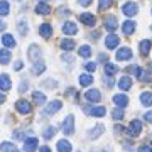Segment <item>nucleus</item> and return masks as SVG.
Instances as JSON below:
<instances>
[{"mask_svg":"<svg viewBox=\"0 0 152 152\" xmlns=\"http://www.w3.org/2000/svg\"><path fill=\"white\" fill-rule=\"evenodd\" d=\"M142 132V122L140 120H132L127 127V135L129 137H139Z\"/></svg>","mask_w":152,"mask_h":152,"instance_id":"nucleus-1","label":"nucleus"},{"mask_svg":"<svg viewBox=\"0 0 152 152\" xmlns=\"http://www.w3.org/2000/svg\"><path fill=\"white\" fill-rule=\"evenodd\" d=\"M103 27L107 31H110V34H113L118 27V20H117V17L115 15H105L103 17Z\"/></svg>","mask_w":152,"mask_h":152,"instance_id":"nucleus-2","label":"nucleus"},{"mask_svg":"<svg viewBox=\"0 0 152 152\" xmlns=\"http://www.w3.org/2000/svg\"><path fill=\"white\" fill-rule=\"evenodd\" d=\"M61 129H63V134L64 135H71L75 132V117L73 115H68L64 118V122L61 124Z\"/></svg>","mask_w":152,"mask_h":152,"instance_id":"nucleus-3","label":"nucleus"},{"mask_svg":"<svg viewBox=\"0 0 152 152\" xmlns=\"http://www.w3.org/2000/svg\"><path fill=\"white\" fill-rule=\"evenodd\" d=\"M15 110L22 115H29L31 112H32V105L29 103L27 100H19V102L15 103Z\"/></svg>","mask_w":152,"mask_h":152,"instance_id":"nucleus-4","label":"nucleus"},{"mask_svg":"<svg viewBox=\"0 0 152 152\" xmlns=\"http://www.w3.org/2000/svg\"><path fill=\"white\" fill-rule=\"evenodd\" d=\"M85 98H86L90 103H98V102L102 100V93H100V90H96V88H91V90H88V91L85 93Z\"/></svg>","mask_w":152,"mask_h":152,"instance_id":"nucleus-5","label":"nucleus"},{"mask_svg":"<svg viewBox=\"0 0 152 152\" xmlns=\"http://www.w3.org/2000/svg\"><path fill=\"white\" fill-rule=\"evenodd\" d=\"M122 12H124L127 17H134L139 12V5H137L135 2H127L124 7H122Z\"/></svg>","mask_w":152,"mask_h":152,"instance_id":"nucleus-6","label":"nucleus"},{"mask_svg":"<svg viewBox=\"0 0 152 152\" xmlns=\"http://www.w3.org/2000/svg\"><path fill=\"white\" fill-rule=\"evenodd\" d=\"M37 147H39L37 137H29V139L24 140V151H26V152H36Z\"/></svg>","mask_w":152,"mask_h":152,"instance_id":"nucleus-7","label":"nucleus"},{"mask_svg":"<svg viewBox=\"0 0 152 152\" xmlns=\"http://www.w3.org/2000/svg\"><path fill=\"white\" fill-rule=\"evenodd\" d=\"M61 107H63V103H61L59 100H54V102H51L49 105H46V108L42 110V113L44 115H54Z\"/></svg>","mask_w":152,"mask_h":152,"instance_id":"nucleus-8","label":"nucleus"},{"mask_svg":"<svg viewBox=\"0 0 152 152\" xmlns=\"http://www.w3.org/2000/svg\"><path fill=\"white\" fill-rule=\"evenodd\" d=\"M118 44H120V37L117 34H108L105 37V46H107V49H117Z\"/></svg>","mask_w":152,"mask_h":152,"instance_id":"nucleus-9","label":"nucleus"},{"mask_svg":"<svg viewBox=\"0 0 152 152\" xmlns=\"http://www.w3.org/2000/svg\"><path fill=\"white\" fill-rule=\"evenodd\" d=\"M78 19H80V22H83L85 26H90V27H93L96 24V17L93 15V14H90V12H83Z\"/></svg>","mask_w":152,"mask_h":152,"instance_id":"nucleus-10","label":"nucleus"},{"mask_svg":"<svg viewBox=\"0 0 152 152\" xmlns=\"http://www.w3.org/2000/svg\"><path fill=\"white\" fill-rule=\"evenodd\" d=\"M63 34L64 36H75L78 34V26H76V22H64L63 24Z\"/></svg>","mask_w":152,"mask_h":152,"instance_id":"nucleus-11","label":"nucleus"},{"mask_svg":"<svg viewBox=\"0 0 152 152\" xmlns=\"http://www.w3.org/2000/svg\"><path fill=\"white\" fill-rule=\"evenodd\" d=\"M115 58L118 61H127L132 58V49L130 48H120L117 49V54H115Z\"/></svg>","mask_w":152,"mask_h":152,"instance_id":"nucleus-12","label":"nucleus"},{"mask_svg":"<svg viewBox=\"0 0 152 152\" xmlns=\"http://www.w3.org/2000/svg\"><path fill=\"white\" fill-rule=\"evenodd\" d=\"M113 103L117 105V108H125L129 105V96L124 95V93H118V95L113 96Z\"/></svg>","mask_w":152,"mask_h":152,"instance_id":"nucleus-13","label":"nucleus"},{"mask_svg":"<svg viewBox=\"0 0 152 152\" xmlns=\"http://www.w3.org/2000/svg\"><path fill=\"white\" fill-rule=\"evenodd\" d=\"M27 54H29V59H32L36 63V59L39 61V58H41V48H39L37 44H31Z\"/></svg>","mask_w":152,"mask_h":152,"instance_id":"nucleus-14","label":"nucleus"},{"mask_svg":"<svg viewBox=\"0 0 152 152\" xmlns=\"http://www.w3.org/2000/svg\"><path fill=\"white\" fill-rule=\"evenodd\" d=\"M132 85H134V81H132L130 76H122V78L118 80V88H120V90H124V91L130 90Z\"/></svg>","mask_w":152,"mask_h":152,"instance_id":"nucleus-15","label":"nucleus"},{"mask_svg":"<svg viewBox=\"0 0 152 152\" xmlns=\"http://www.w3.org/2000/svg\"><path fill=\"white\" fill-rule=\"evenodd\" d=\"M10 86H12V81L9 78V75H0V90L2 91H9Z\"/></svg>","mask_w":152,"mask_h":152,"instance_id":"nucleus-16","label":"nucleus"},{"mask_svg":"<svg viewBox=\"0 0 152 152\" xmlns=\"http://www.w3.org/2000/svg\"><path fill=\"white\" fill-rule=\"evenodd\" d=\"M122 31H124L125 36L134 34V32H135V22H134V20H125L124 26H122Z\"/></svg>","mask_w":152,"mask_h":152,"instance_id":"nucleus-17","label":"nucleus"},{"mask_svg":"<svg viewBox=\"0 0 152 152\" xmlns=\"http://www.w3.org/2000/svg\"><path fill=\"white\" fill-rule=\"evenodd\" d=\"M139 48H140V54H142V56H149V53H151V48H152V42L149 41V39H144V41H140Z\"/></svg>","mask_w":152,"mask_h":152,"instance_id":"nucleus-18","label":"nucleus"},{"mask_svg":"<svg viewBox=\"0 0 152 152\" xmlns=\"http://www.w3.org/2000/svg\"><path fill=\"white\" fill-rule=\"evenodd\" d=\"M39 34H41L44 39H49L51 36H53V27H51L49 24H41V27H39Z\"/></svg>","mask_w":152,"mask_h":152,"instance_id":"nucleus-19","label":"nucleus"},{"mask_svg":"<svg viewBox=\"0 0 152 152\" xmlns=\"http://www.w3.org/2000/svg\"><path fill=\"white\" fill-rule=\"evenodd\" d=\"M44 71H46V63H44L42 59L36 61V63L32 64V73L34 75H42Z\"/></svg>","mask_w":152,"mask_h":152,"instance_id":"nucleus-20","label":"nucleus"},{"mask_svg":"<svg viewBox=\"0 0 152 152\" xmlns=\"http://www.w3.org/2000/svg\"><path fill=\"white\" fill-rule=\"evenodd\" d=\"M103 130H105V127H103L102 124H98V125H95L91 130H90L88 137H90V139H96V137H100L102 134H103Z\"/></svg>","mask_w":152,"mask_h":152,"instance_id":"nucleus-21","label":"nucleus"},{"mask_svg":"<svg viewBox=\"0 0 152 152\" xmlns=\"http://www.w3.org/2000/svg\"><path fill=\"white\" fill-rule=\"evenodd\" d=\"M49 12H51V9H49V5L46 4V2H39L37 5H36V14H41V15H48Z\"/></svg>","mask_w":152,"mask_h":152,"instance_id":"nucleus-22","label":"nucleus"},{"mask_svg":"<svg viewBox=\"0 0 152 152\" xmlns=\"http://www.w3.org/2000/svg\"><path fill=\"white\" fill-rule=\"evenodd\" d=\"M12 59V54L9 49H0V63L2 64H9Z\"/></svg>","mask_w":152,"mask_h":152,"instance_id":"nucleus-23","label":"nucleus"},{"mask_svg":"<svg viewBox=\"0 0 152 152\" xmlns=\"http://www.w3.org/2000/svg\"><path fill=\"white\" fill-rule=\"evenodd\" d=\"M140 102H142L144 107H152V93L151 91L140 93Z\"/></svg>","mask_w":152,"mask_h":152,"instance_id":"nucleus-24","label":"nucleus"},{"mask_svg":"<svg viewBox=\"0 0 152 152\" xmlns=\"http://www.w3.org/2000/svg\"><path fill=\"white\" fill-rule=\"evenodd\" d=\"M88 113L91 115V117H103L107 113V110H105V107H91V108L88 110Z\"/></svg>","mask_w":152,"mask_h":152,"instance_id":"nucleus-25","label":"nucleus"},{"mask_svg":"<svg viewBox=\"0 0 152 152\" xmlns=\"http://www.w3.org/2000/svg\"><path fill=\"white\" fill-rule=\"evenodd\" d=\"M2 42H4V46L9 49L15 48V39L12 37L10 34H4V37H2Z\"/></svg>","mask_w":152,"mask_h":152,"instance_id":"nucleus-26","label":"nucleus"},{"mask_svg":"<svg viewBox=\"0 0 152 152\" xmlns=\"http://www.w3.org/2000/svg\"><path fill=\"white\" fill-rule=\"evenodd\" d=\"M117 73H118V66L117 64H113V63H107L105 64V75L107 76H113Z\"/></svg>","mask_w":152,"mask_h":152,"instance_id":"nucleus-27","label":"nucleus"},{"mask_svg":"<svg viewBox=\"0 0 152 152\" xmlns=\"http://www.w3.org/2000/svg\"><path fill=\"white\" fill-rule=\"evenodd\" d=\"M59 46H61V49H64V51H73V49L76 48V44H75L73 39H63Z\"/></svg>","mask_w":152,"mask_h":152,"instance_id":"nucleus-28","label":"nucleus"},{"mask_svg":"<svg viewBox=\"0 0 152 152\" xmlns=\"http://www.w3.org/2000/svg\"><path fill=\"white\" fill-rule=\"evenodd\" d=\"M56 147H58V152H71V144L68 140H63V139L58 142Z\"/></svg>","mask_w":152,"mask_h":152,"instance_id":"nucleus-29","label":"nucleus"},{"mask_svg":"<svg viewBox=\"0 0 152 152\" xmlns=\"http://www.w3.org/2000/svg\"><path fill=\"white\" fill-rule=\"evenodd\" d=\"M91 83H93V76L86 75V73L80 75V85H81V86H90Z\"/></svg>","mask_w":152,"mask_h":152,"instance_id":"nucleus-30","label":"nucleus"},{"mask_svg":"<svg viewBox=\"0 0 152 152\" xmlns=\"http://www.w3.org/2000/svg\"><path fill=\"white\" fill-rule=\"evenodd\" d=\"M9 12H10V5H9V2L7 0H0V15H9Z\"/></svg>","mask_w":152,"mask_h":152,"instance_id":"nucleus-31","label":"nucleus"},{"mask_svg":"<svg viewBox=\"0 0 152 152\" xmlns=\"http://www.w3.org/2000/svg\"><path fill=\"white\" fill-rule=\"evenodd\" d=\"M32 100L36 102V103L42 105V103H46V95H44V93H41V91H34L32 93Z\"/></svg>","mask_w":152,"mask_h":152,"instance_id":"nucleus-32","label":"nucleus"},{"mask_svg":"<svg viewBox=\"0 0 152 152\" xmlns=\"http://www.w3.org/2000/svg\"><path fill=\"white\" fill-rule=\"evenodd\" d=\"M78 54L81 56V58H90L91 56V48L85 44V46H81V48L78 49Z\"/></svg>","mask_w":152,"mask_h":152,"instance_id":"nucleus-33","label":"nucleus"},{"mask_svg":"<svg viewBox=\"0 0 152 152\" xmlns=\"http://www.w3.org/2000/svg\"><path fill=\"white\" fill-rule=\"evenodd\" d=\"M113 4V0H98V9L103 12V10H108L110 7Z\"/></svg>","mask_w":152,"mask_h":152,"instance_id":"nucleus-34","label":"nucleus"},{"mask_svg":"<svg viewBox=\"0 0 152 152\" xmlns=\"http://www.w3.org/2000/svg\"><path fill=\"white\" fill-rule=\"evenodd\" d=\"M0 151L2 152H14L15 151V145L12 142H2L0 144Z\"/></svg>","mask_w":152,"mask_h":152,"instance_id":"nucleus-35","label":"nucleus"},{"mask_svg":"<svg viewBox=\"0 0 152 152\" xmlns=\"http://www.w3.org/2000/svg\"><path fill=\"white\" fill-rule=\"evenodd\" d=\"M17 29H19V32H20L22 36H27L29 27H27V22H26V20H20V22H19V24H17Z\"/></svg>","mask_w":152,"mask_h":152,"instance_id":"nucleus-36","label":"nucleus"},{"mask_svg":"<svg viewBox=\"0 0 152 152\" xmlns=\"http://www.w3.org/2000/svg\"><path fill=\"white\" fill-rule=\"evenodd\" d=\"M54 135H56V129H54V127H48V129L44 130V139H46V140L53 139Z\"/></svg>","mask_w":152,"mask_h":152,"instance_id":"nucleus-37","label":"nucleus"},{"mask_svg":"<svg viewBox=\"0 0 152 152\" xmlns=\"http://www.w3.org/2000/svg\"><path fill=\"white\" fill-rule=\"evenodd\" d=\"M112 117H113V120H122L124 118V112H122V108H115L113 112H112Z\"/></svg>","mask_w":152,"mask_h":152,"instance_id":"nucleus-38","label":"nucleus"},{"mask_svg":"<svg viewBox=\"0 0 152 152\" xmlns=\"http://www.w3.org/2000/svg\"><path fill=\"white\" fill-rule=\"evenodd\" d=\"M44 88H56V81L54 80H46V81L42 83Z\"/></svg>","mask_w":152,"mask_h":152,"instance_id":"nucleus-39","label":"nucleus"},{"mask_svg":"<svg viewBox=\"0 0 152 152\" xmlns=\"http://www.w3.org/2000/svg\"><path fill=\"white\" fill-rule=\"evenodd\" d=\"M85 68H86V71H90V73H93V71L96 69V64L90 61V63H85Z\"/></svg>","mask_w":152,"mask_h":152,"instance_id":"nucleus-40","label":"nucleus"},{"mask_svg":"<svg viewBox=\"0 0 152 152\" xmlns=\"http://www.w3.org/2000/svg\"><path fill=\"white\" fill-rule=\"evenodd\" d=\"M139 152H152V147L147 145V144H142V145L139 147Z\"/></svg>","mask_w":152,"mask_h":152,"instance_id":"nucleus-41","label":"nucleus"},{"mask_svg":"<svg viewBox=\"0 0 152 152\" xmlns=\"http://www.w3.org/2000/svg\"><path fill=\"white\" fill-rule=\"evenodd\" d=\"M19 91H20V93L27 91V81H24V83H20V85H19Z\"/></svg>","mask_w":152,"mask_h":152,"instance_id":"nucleus-42","label":"nucleus"},{"mask_svg":"<svg viewBox=\"0 0 152 152\" xmlns=\"http://www.w3.org/2000/svg\"><path fill=\"white\" fill-rule=\"evenodd\" d=\"M144 120L149 122V124H152V112H147V113L144 115Z\"/></svg>","mask_w":152,"mask_h":152,"instance_id":"nucleus-43","label":"nucleus"},{"mask_svg":"<svg viewBox=\"0 0 152 152\" xmlns=\"http://www.w3.org/2000/svg\"><path fill=\"white\" fill-rule=\"evenodd\" d=\"M91 2H93V0H78V4H80V5H83V7H88Z\"/></svg>","mask_w":152,"mask_h":152,"instance_id":"nucleus-44","label":"nucleus"},{"mask_svg":"<svg viewBox=\"0 0 152 152\" xmlns=\"http://www.w3.org/2000/svg\"><path fill=\"white\" fill-rule=\"evenodd\" d=\"M22 66H24V63H22V61H15V64H14V69L19 71V69L22 68Z\"/></svg>","mask_w":152,"mask_h":152,"instance_id":"nucleus-45","label":"nucleus"},{"mask_svg":"<svg viewBox=\"0 0 152 152\" xmlns=\"http://www.w3.org/2000/svg\"><path fill=\"white\" fill-rule=\"evenodd\" d=\"M98 61H103L105 64H107V61H108V58H107V56H105V54H103V53H102V54L98 56Z\"/></svg>","mask_w":152,"mask_h":152,"instance_id":"nucleus-46","label":"nucleus"},{"mask_svg":"<svg viewBox=\"0 0 152 152\" xmlns=\"http://www.w3.org/2000/svg\"><path fill=\"white\" fill-rule=\"evenodd\" d=\"M5 27H7V24L4 20H0V32H2V31H5Z\"/></svg>","mask_w":152,"mask_h":152,"instance_id":"nucleus-47","label":"nucleus"},{"mask_svg":"<svg viewBox=\"0 0 152 152\" xmlns=\"http://www.w3.org/2000/svg\"><path fill=\"white\" fill-rule=\"evenodd\" d=\"M39 152H51V149H49L48 145H44V147H41V151Z\"/></svg>","mask_w":152,"mask_h":152,"instance_id":"nucleus-48","label":"nucleus"},{"mask_svg":"<svg viewBox=\"0 0 152 152\" xmlns=\"http://www.w3.org/2000/svg\"><path fill=\"white\" fill-rule=\"evenodd\" d=\"M122 130H124V129H122V125H115V132H117V134H120Z\"/></svg>","mask_w":152,"mask_h":152,"instance_id":"nucleus-49","label":"nucleus"},{"mask_svg":"<svg viewBox=\"0 0 152 152\" xmlns=\"http://www.w3.org/2000/svg\"><path fill=\"white\" fill-rule=\"evenodd\" d=\"M4 102H5V95H4V93H0V105L4 103Z\"/></svg>","mask_w":152,"mask_h":152,"instance_id":"nucleus-50","label":"nucleus"},{"mask_svg":"<svg viewBox=\"0 0 152 152\" xmlns=\"http://www.w3.org/2000/svg\"><path fill=\"white\" fill-rule=\"evenodd\" d=\"M91 152H107V151H91Z\"/></svg>","mask_w":152,"mask_h":152,"instance_id":"nucleus-51","label":"nucleus"},{"mask_svg":"<svg viewBox=\"0 0 152 152\" xmlns=\"http://www.w3.org/2000/svg\"><path fill=\"white\" fill-rule=\"evenodd\" d=\"M14 152H19V151H17V149H15V151H14Z\"/></svg>","mask_w":152,"mask_h":152,"instance_id":"nucleus-52","label":"nucleus"},{"mask_svg":"<svg viewBox=\"0 0 152 152\" xmlns=\"http://www.w3.org/2000/svg\"><path fill=\"white\" fill-rule=\"evenodd\" d=\"M42 2H48V0H42Z\"/></svg>","mask_w":152,"mask_h":152,"instance_id":"nucleus-53","label":"nucleus"},{"mask_svg":"<svg viewBox=\"0 0 152 152\" xmlns=\"http://www.w3.org/2000/svg\"><path fill=\"white\" fill-rule=\"evenodd\" d=\"M151 29H152V27H151Z\"/></svg>","mask_w":152,"mask_h":152,"instance_id":"nucleus-54","label":"nucleus"}]
</instances>
